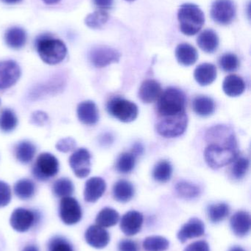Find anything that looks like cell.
<instances>
[{
	"mask_svg": "<svg viewBox=\"0 0 251 251\" xmlns=\"http://www.w3.org/2000/svg\"><path fill=\"white\" fill-rule=\"evenodd\" d=\"M85 240L91 247L103 249L109 245L110 235L103 227L98 225L91 226L85 231Z\"/></svg>",
	"mask_w": 251,
	"mask_h": 251,
	"instance_id": "obj_14",
	"label": "cell"
},
{
	"mask_svg": "<svg viewBox=\"0 0 251 251\" xmlns=\"http://www.w3.org/2000/svg\"><path fill=\"white\" fill-rule=\"evenodd\" d=\"M21 69L19 64L13 60L0 62V90L11 88L19 80Z\"/></svg>",
	"mask_w": 251,
	"mask_h": 251,
	"instance_id": "obj_12",
	"label": "cell"
},
{
	"mask_svg": "<svg viewBox=\"0 0 251 251\" xmlns=\"http://www.w3.org/2000/svg\"><path fill=\"white\" fill-rule=\"evenodd\" d=\"M223 89L228 97H240L246 90V83L241 77L237 75H228L224 79Z\"/></svg>",
	"mask_w": 251,
	"mask_h": 251,
	"instance_id": "obj_23",
	"label": "cell"
},
{
	"mask_svg": "<svg viewBox=\"0 0 251 251\" xmlns=\"http://www.w3.org/2000/svg\"><path fill=\"white\" fill-rule=\"evenodd\" d=\"M217 69L212 63H203L199 65L194 72L196 82L201 86H207L215 82L217 79Z\"/></svg>",
	"mask_w": 251,
	"mask_h": 251,
	"instance_id": "obj_21",
	"label": "cell"
},
{
	"mask_svg": "<svg viewBox=\"0 0 251 251\" xmlns=\"http://www.w3.org/2000/svg\"><path fill=\"white\" fill-rule=\"evenodd\" d=\"M167 239L161 236L147 237L143 242V249L146 251H165L169 249Z\"/></svg>",
	"mask_w": 251,
	"mask_h": 251,
	"instance_id": "obj_35",
	"label": "cell"
},
{
	"mask_svg": "<svg viewBox=\"0 0 251 251\" xmlns=\"http://www.w3.org/2000/svg\"><path fill=\"white\" fill-rule=\"evenodd\" d=\"M11 189L7 183L0 181V208L7 206L11 201Z\"/></svg>",
	"mask_w": 251,
	"mask_h": 251,
	"instance_id": "obj_42",
	"label": "cell"
},
{
	"mask_svg": "<svg viewBox=\"0 0 251 251\" xmlns=\"http://www.w3.org/2000/svg\"><path fill=\"white\" fill-rule=\"evenodd\" d=\"M249 168V160L247 158L240 157L236 159L231 168L233 177L237 179H241L247 174Z\"/></svg>",
	"mask_w": 251,
	"mask_h": 251,
	"instance_id": "obj_39",
	"label": "cell"
},
{
	"mask_svg": "<svg viewBox=\"0 0 251 251\" xmlns=\"http://www.w3.org/2000/svg\"><path fill=\"white\" fill-rule=\"evenodd\" d=\"M175 192L180 198L187 200L196 199L200 194L199 187L193 183L185 181L177 183L175 185Z\"/></svg>",
	"mask_w": 251,
	"mask_h": 251,
	"instance_id": "obj_32",
	"label": "cell"
},
{
	"mask_svg": "<svg viewBox=\"0 0 251 251\" xmlns=\"http://www.w3.org/2000/svg\"><path fill=\"white\" fill-rule=\"evenodd\" d=\"M144 218L140 212L130 211L122 216L120 221L121 231L125 235L134 236L141 231Z\"/></svg>",
	"mask_w": 251,
	"mask_h": 251,
	"instance_id": "obj_15",
	"label": "cell"
},
{
	"mask_svg": "<svg viewBox=\"0 0 251 251\" xmlns=\"http://www.w3.org/2000/svg\"><path fill=\"white\" fill-rule=\"evenodd\" d=\"M172 174V167L168 161H160L156 164L153 169V178L158 182H167L170 179Z\"/></svg>",
	"mask_w": 251,
	"mask_h": 251,
	"instance_id": "obj_33",
	"label": "cell"
},
{
	"mask_svg": "<svg viewBox=\"0 0 251 251\" xmlns=\"http://www.w3.org/2000/svg\"><path fill=\"white\" fill-rule=\"evenodd\" d=\"M35 48L44 63L56 65L63 61L67 54L66 44L48 34L41 35L35 40Z\"/></svg>",
	"mask_w": 251,
	"mask_h": 251,
	"instance_id": "obj_2",
	"label": "cell"
},
{
	"mask_svg": "<svg viewBox=\"0 0 251 251\" xmlns=\"http://www.w3.org/2000/svg\"><path fill=\"white\" fill-rule=\"evenodd\" d=\"M107 110L109 114L124 123L134 122L138 116L137 104L124 99L115 98L108 103Z\"/></svg>",
	"mask_w": 251,
	"mask_h": 251,
	"instance_id": "obj_6",
	"label": "cell"
},
{
	"mask_svg": "<svg viewBox=\"0 0 251 251\" xmlns=\"http://www.w3.org/2000/svg\"><path fill=\"white\" fill-rule=\"evenodd\" d=\"M94 4L101 10L110 9L113 5V0H93Z\"/></svg>",
	"mask_w": 251,
	"mask_h": 251,
	"instance_id": "obj_47",
	"label": "cell"
},
{
	"mask_svg": "<svg viewBox=\"0 0 251 251\" xmlns=\"http://www.w3.org/2000/svg\"><path fill=\"white\" fill-rule=\"evenodd\" d=\"M59 162L57 158L50 153H43L37 158L32 168V174L39 181H47L57 175Z\"/></svg>",
	"mask_w": 251,
	"mask_h": 251,
	"instance_id": "obj_7",
	"label": "cell"
},
{
	"mask_svg": "<svg viewBox=\"0 0 251 251\" xmlns=\"http://www.w3.org/2000/svg\"><path fill=\"white\" fill-rule=\"evenodd\" d=\"M42 1L47 4H54L60 1V0H42Z\"/></svg>",
	"mask_w": 251,
	"mask_h": 251,
	"instance_id": "obj_50",
	"label": "cell"
},
{
	"mask_svg": "<svg viewBox=\"0 0 251 251\" xmlns=\"http://www.w3.org/2000/svg\"><path fill=\"white\" fill-rule=\"evenodd\" d=\"M185 94L181 90L169 88L158 100V113L160 116H174L185 112Z\"/></svg>",
	"mask_w": 251,
	"mask_h": 251,
	"instance_id": "obj_4",
	"label": "cell"
},
{
	"mask_svg": "<svg viewBox=\"0 0 251 251\" xmlns=\"http://www.w3.org/2000/svg\"><path fill=\"white\" fill-rule=\"evenodd\" d=\"M36 153V148L29 141H22L15 147V155L22 164H28L32 160Z\"/></svg>",
	"mask_w": 251,
	"mask_h": 251,
	"instance_id": "obj_27",
	"label": "cell"
},
{
	"mask_svg": "<svg viewBox=\"0 0 251 251\" xmlns=\"http://www.w3.org/2000/svg\"><path fill=\"white\" fill-rule=\"evenodd\" d=\"M126 1H135V0H126Z\"/></svg>",
	"mask_w": 251,
	"mask_h": 251,
	"instance_id": "obj_52",
	"label": "cell"
},
{
	"mask_svg": "<svg viewBox=\"0 0 251 251\" xmlns=\"http://www.w3.org/2000/svg\"><path fill=\"white\" fill-rule=\"evenodd\" d=\"M193 107L196 114L202 117H207L215 112V101L209 97H198L193 101Z\"/></svg>",
	"mask_w": 251,
	"mask_h": 251,
	"instance_id": "obj_28",
	"label": "cell"
},
{
	"mask_svg": "<svg viewBox=\"0 0 251 251\" xmlns=\"http://www.w3.org/2000/svg\"><path fill=\"white\" fill-rule=\"evenodd\" d=\"M175 57L180 64L190 66L195 64L198 58L197 50L188 44H181L175 50Z\"/></svg>",
	"mask_w": 251,
	"mask_h": 251,
	"instance_id": "obj_22",
	"label": "cell"
},
{
	"mask_svg": "<svg viewBox=\"0 0 251 251\" xmlns=\"http://www.w3.org/2000/svg\"><path fill=\"white\" fill-rule=\"evenodd\" d=\"M78 119L85 125H94L99 121V112L97 105L92 101L81 102L77 109Z\"/></svg>",
	"mask_w": 251,
	"mask_h": 251,
	"instance_id": "obj_19",
	"label": "cell"
},
{
	"mask_svg": "<svg viewBox=\"0 0 251 251\" xmlns=\"http://www.w3.org/2000/svg\"><path fill=\"white\" fill-rule=\"evenodd\" d=\"M135 190L130 181L126 180L118 181L113 186V196L115 200L120 203L130 201L134 196Z\"/></svg>",
	"mask_w": 251,
	"mask_h": 251,
	"instance_id": "obj_26",
	"label": "cell"
},
{
	"mask_svg": "<svg viewBox=\"0 0 251 251\" xmlns=\"http://www.w3.org/2000/svg\"><path fill=\"white\" fill-rule=\"evenodd\" d=\"M184 251H210L209 246L204 240L195 242L186 248Z\"/></svg>",
	"mask_w": 251,
	"mask_h": 251,
	"instance_id": "obj_45",
	"label": "cell"
},
{
	"mask_svg": "<svg viewBox=\"0 0 251 251\" xmlns=\"http://www.w3.org/2000/svg\"><path fill=\"white\" fill-rule=\"evenodd\" d=\"M220 66L225 72H234L238 68L240 62L236 54L227 53L223 54L220 59Z\"/></svg>",
	"mask_w": 251,
	"mask_h": 251,
	"instance_id": "obj_40",
	"label": "cell"
},
{
	"mask_svg": "<svg viewBox=\"0 0 251 251\" xmlns=\"http://www.w3.org/2000/svg\"><path fill=\"white\" fill-rule=\"evenodd\" d=\"M119 251H139V248L137 242L131 240H121L118 245Z\"/></svg>",
	"mask_w": 251,
	"mask_h": 251,
	"instance_id": "obj_44",
	"label": "cell"
},
{
	"mask_svg": "<svg viewBox=\"0 0 251 251\" xmlns=\"http://www.w3.org/2000/svg\"><path fill=\"white\" fill-rule=\"evenodd\" d=\"M49 251H73L72 245L62 237H53L48 245Z\"/></svg>",
	"mask_w": 251,
	"mask_h": 251,
	"instance_id": "obj_41",
	"label": "cell"
},
{
	"mask_svg": "<svg viewBox=\"0 0 251 251\" xmlns=\"http://www.w3.org/2000/svg\"><path fill=\"white\" fill-rule=\"evenodd\" d=\"M59 215L63 224L66 225H75L82 218V209L76 199L65 197L60 201Z\"/></svg>",
	"mask_w": 251,
	"mask_h": 251,
	"instance_id": "obj_9",
	"label": "cell"
},
{
	"mask_svg": "<svg viewBox=\"0 0 251 251\" xmlns=\"http://www.w3.org/2000/svg\"><path fill=\"white\" fill-rule=\"evenodd\" d=\"M18 125V119L13 110L4 109L0 114V129L4 132H10Z\"/></svg>",
	"mask_w": 251,
	"mask_h": 251,
	"instance_id": "obj_36",
	"label": "cell"
},
{
	"mask_svg": "<svg viewBox=\"0 0 251 251\" xmlns=\"http://www.w3.org/2000/svg\"><path fill=\"white\" fill-rule=\"evenodd\" d=\"M48 117L43 112H36L32 115V121L37 125H44L47 122Z\"/></svg>",
	"mask_w": 251,
	"mask_h": 251,
	"instance_id": "obj_46",
	"label": "cell"
},
{
	"mask_svg": "<svg viewBox=\"0 0 251 251\" xmlns=\"http://www.w3.org/2000/svg\"><path fill=\"white\" fill-rule=\"evenodd\" d=\"M231 230L236 236L243 237L249 234L251 219L249 212L240 211L236 212L230 220Z\"/></svg>",
	"mask_w": 251,
	"mask_h": 251,
	"instance_id": "obj_18",
	"label": "cell"
},
{
	"mask_svg": "<svg viewBox=\"0 0 251 251\" xmlns=\"http://www.w3.org/2000/svg\"><path fill=\"white\" fill-rule=\"evenodd\" d=\"M4 41L10 48L19 50L26 44V32L19 26L9 28L4 34Z\"/></svg>",
	"mask_w": 251,
	"mask_h": 251,
	"instance_id": "obj_24",
	"label": "cell"
},
{
	"mask_svg": "<svg viewBox=\"0 0 251 251\" xmlns=\"http://www.w3.org/2000/svg\"><path fill=\"white\" fill-rule=\"evenodd\" d=\"M178 19L180 29L188 36L196 35L205 23L204 13L198 6L192 3L181 6L178 12Z\"/></svg>",
	"mask_w": 251,
	"mask_h": 251,
	"instance_id": "obj_3",
	"label": "cell"
},
{
	"mask_svg": "<svg viewBox=\"0 0 251 251\" xmlns=\"http://www.w3.org/2000/svg\"><path fill=\"white\" fill-rule=\"evenodd\" d=\"M23 251H38V248L35 246H32V245H30V246H26V247L24 249Z\"/></svg>",
	"mask_w": 251,
	"mask_h": 251,
	"instance_id": "obj_48",
	"label": "cell"
},
{
	"mask_svg": "<svg viewBox=\"0 0 251 251\" xmlns=\"http://www.w3.org/2000/svg\"><path fill=\"white\" fill-rule=\"evenodd\" d=\"M1 1L6 3V4H13L20 2L22 0H1Z\"/></svg>",
	"mask_w": 251,
	"mask_h": 251,
	"instance_id": "obj_49",
	"label": "cell"
},
{
	"mask_svg": "<svg viewBox=\"0 0 251 251\" xmlns=\"http://www.w3.org/2000/svg\"><path fill=\"white\" fill-rule=\"evenodd\" d=\"M188 125V118L186 112L174 116H160L156 130L162 137L173 138L184 134Z\"/></svg>",
	"mask_w": 251,
	"mask_h": 251,
	"instance_id": "obj_5",
	"label": "cell"
},
{
	"mask_svg": "<svg viewBox=\"0 0 251 251\" xmlns=\"http://www.w3.org/2000/svg\"><path fill=\"white\" fill-rule=\"evenodd\" d=\"M197 45L206 53H213L218 50L219 38L215 31L206 29L200 34L197 40Z\"/></svg>",
	"mask_w": 251,
	"mask_h": 251,
	"instance_id": "obj_25",
	"label": "cell"
},
{
	"mask_svg": "<svg viewBox=\"0 0 251 251\" xmlns=\"http://www.w3.org/2000/svg\"><path fill=\"white\" fill-rule=\"evenodd\" d=\"M209 146L205 150L206 163L213 169H218L234 162L238 156L237 139L234 131L225 126H215L206 133Z\"/></svg>",
	"mask_w": 251,
	"mask_h": 251,
	"instance_id": "obj_1",
	"label": "cell"
},
{
	"mask_svg": "<svg viewBox=\"0 0 251 251\" xmlns=\"http://www.w3.org/2000/svg\"><path fill=\"white\" fill-rule=\"evenodd\" d=\"M205 234V225L198 218H191L186 223L177 234L178 240L181 243H186L190 239L201 237Z\"/></svg>",
	"mask_w": 251,
	"mask_h": 251,
	"instance_id": "obj_16",
	"label": "cell"
},
{
	"mask_svg": "<svg viewBox=\"0 0 251 251\" xmlns=\"http://www.w3.org/2000/svg\"><path fill=\"white\" fill-rule=\"evenodd\" d=\"M35 222V213L24 208L15 209L10 216V226L18 232H26L34 225Z\"/></svg>",
	"mask_w": 251,
	"mask_h": 251,
	"instance_id": "obj_13",
	"label": "cell"
},
{
	"mask_svg": "<svg viewBox=\"0 0 251 251\" xmlns=\"http://www.w3.org/2000/svg\"><path fill=\"white\" fill-rule=\"evenodd\" d=\"M106 190V181L103 178L92 177L85 183L84 199L88 203H94L103 196Z\"/></svg>",
	"mask_w": 251,
	"mask_h": 251,
	"instance_id": "obj_17",
	"label": "cell"
},
{
	"mask_svg": "<svg viewBox=\"0 0 251 251\" xmlns=\"http://www.w3.org/2000/svg\"><path fill=\"white\" fill-rule=\"evenodd\" d=\"M162 94L160 84L153 79H147L141 83L139 91L140 100L146 104H150L159 100Z\"/></svg>",
	"mask_w": 251,
	"mask_h": 251,
	"instance_id": "obj_20",
	"label": "cell"
},
{
	"mask_svg": "<svg viewBox=\"0 0 251 251\" xmlns=\"http://www.w3.org/2000/svg\"><path fill=\"white\" fill-rule=\"evenodd\" d=\"M229 213L230 207L226 203H220L208 206V218L213 224H218L224 221L229 215Z\"/></svg>",
	"mask_w": 251,
	"mask_h": 251,
	"instance_id": "obj_30",
	"label": "cell"
},
{
	"mask_svg": "<svg viewBox=\"0 0 251 251\" xmlns=\"http://www.w3.org/2000/svg\"><path fill=\"white\" fill-rule=\"evenodd\" d=\"M75 146H76V143H75L74 139L67 137V138H63L59 140L56 144V149L59 151L67 153V152L73 150Z\"/></svg>",
	"mask_w": 251,
	"mask_h": 251,
	"instance_id": "obj_43",
	"label": "cell"
},
{
	"mask_svg": "<svg viewBox=\"0 0 251 251\" xmlns=\"http://www.w3.org/2000/svg\"><path fill=\"white\" fill-rule=\"evenodd\" d=\"M91 158L89 151L85 149L75 151L69 157V165L74 174L80 178H85L91 172Z\"/></svg>",
	"mask_w": 251,
	"mask_h": 251,
	"instance_id": "obj_10",
	"label": "cell"
},
{
	"mask_svg": "<svg viewBox=\"0 0 251 251\" xmlns=\"http://www.w3.org/2000/svg\"><path fill=\"white\" fill-rule=\"evenodd\" d=\"M137 156L133 153H123L116 160V168L121 174H128L134 170Z\"/></svg>",
	"mask_w": 251,
	"mask_h": 251,
	"instance_id": "obj_37",
	"label": "cell"
},
{
	"mask_svg": "<svg viewBox=\"0 0 251 251\" xmlns=\"http://www.w3.org/2000/svg\"><path fill=\"white\" fill-rule=\"evenodd\" d=\"M75 187L73 183L67 178H61L55 181L53 186V191L57 197H69L73 194Z\"/></svg>",
	"mask_w": 251,
	"mask_h": 251,
	"instance_id": "obj_34",
	"label": "cell"
},
{
	"mask_svg": "<svg viewBox=\"0 0 251 251\" xmlns=\"http://www.w3.org/2000/svg\"><path fill=\"white\" fill-rule=\"evenodd\" d=\"M211 16L219 25H229L236 16L235 4L232 0H216L212 4Z\"/></svg>",
	"mask_w": 251,
	"mask_h": 251,
	"instance_id": "obj_8",
	"label": "cell"
},
{
	"mask_svg": "<svg viewBox=\"0 0 251 251\" xmlns=\"http://www.w3.org/2000/svg\"><path fill=\"white\" fill-rule=\"evenodd\" d=\"M14 193L21 200H28L33 197L35 193V185L31 180H19L14 185Z\"/></svg>",
	"mask_w": 251,
	"mask_h": 251,
	"instance_id": "obj_31",
	"label": "cell"
},
{
	"mask_svg": "<svg viewBox=\"0 0 251 251\" xmlns=\"http://www.w3.org/2000/svg\"><path fill=\"white\" fill-rule=\"evenodd\" d=\"M109 19V13L103 10H97L87 16L85 23L91 29H100L103 25H106Z\"/></svg>",
	"mask_w": 251,
	"mask_h": 251,
	"instance_id": "obj_38",
	"label": "cell"
},
{
	"mask_svg": "<svg viewBox=\"0 0 251 251\" xmlns=\"http://www.w3.org/2000/svg\"><path fill=\"white\" fill-rule=\"evenodd\" d=\"M229 251H246L244 250L242 247H240V246H234V247L231 248L230 249Z\"/></svg>",
	"mask_w": 251,
	"mask_h": 251,
	"instance_id": "obj_51",
	"label": "cell"
},
{
	"mask_svg": "<svg viewBox=\"0 0 251 251\" xmlns=\"http://www.w3.org/2000/svg\"><path fill=\"white\" fill-rule=\"evenodd\" d=\"M120 53L111 47L101 46L93 48L89 52V60L97 68H103L112 63H117Z\"/></svg>",
	"mask_w": 251,
	"mask_h": 251,
	"instance_id": "obj_11",
	"label": "cell"
},
{
	"mask_svg": "<svg viewBox=\"0 0 251 251\" xmlns=\"http://www.w3.org/2000/svg\"><path fill=\"white\" fill-rule=\"evenodd\" d=\"M119 220V215L115 209L106 207L102 209L97 218L96 224L103 228H109L117 224Z\"/></svg>",
	"mask_w": 251,
	"mask_h": 251,
	"instance_id": "obj_29",
	"label": "cell"
}]
</instances>
